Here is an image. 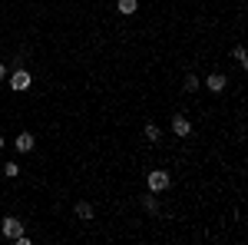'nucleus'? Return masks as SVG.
Returning a JSON list of instances; mask_svg holds the SVG:
<instances>
[{"label":"nucleus","mask_w":248,"mask_h":245,"mask_svg":"<svg viewBox=\"0 0 248 245\" xmlns=\"http://www.w3.org/2000/svg\"><path fill=\"white\" fill-rule=\"evenodd\" d=\"M146 186H149V192H166V189L172 186V179H169V172H166V169H149Z\"/></svg>","instance_id":"nucleus-1"},{"label":"nucleus","mask_w":248,"mask_h":245,"mask_svg":"<svg viewBox=\"0 0 248 245\" xmlns=\"http://www.w3.org/2000/svg\"><path fill=\"white\" fill-rule=\"evenodd\" d=\"M0 232H3L7 239H17V235H23V222H20L17 215H7V219L0 222Z\"/></svg>","instance_id":"nucleus-2"},{"label":"nucleus","mask_w":248,"mask_h":245,"mask_svg":"<svg viewBox=\"0 0 248 245\" xmlns=\"http://www.w3.org/2000/svg\"><path fill=\"white\" fill-rule=\"evenodd\" d=\"M10 90H17V93L30 90V73H27V70H14V76H10Z\"/></svg>","instance_id":"nucleus-3"},{"label":"nucleus","mask_w":248,"mask_h":245,"mask_svg":"<svg viewBox=\"0 0 248 245\" xmlns=\"http://www.w3.org/2000/svg\"><path fill=\"white\" fill-rule=\"evenodd\" d=\"M172 132H175V136H189V132H192V123L182 113H175V116H172Z\"/></svg>","instance_id":"nucleus-4"},{"label":"nucleus","mask_w":248,"mask_h":245,"mask_svg":"<svg viewBox=\"0 0 248 245\" xmlns=\"http://www.w3.org/2000/svg\"><path fill=\"white\" fill-rule=\"evenodd\" d=\"M205 86H209L212 93H222V90L229 86V80H225V73H209V80H205Z\"/></svg>","instance_id":"nucleus-5"},{"label":"nucleus","mask_w":248,"mask_h":245,"mask_svg":"<svg viewBox=\"0 0 248 245\" xmlns=\"http://www.w3.org/2000/svg\"><path fill=\"white\" fill-rule=\"evenodd\" d=\"M33 146H37V143H33L30 132H20V136H17V152H30Z\"/></svg>","instance_id":"nucleus-6"},{"label":"nucleus","mask_w":248,"mask_h":245,"mask_svg":"<svg viewBox=\"0 0 248 245\" xmlns=\"http://www.w3.org/2000/svg\"><path fill=\"white\" fill-rule=\"evenodd\" d=\"M73 212H77V219H83V222H90V219H93V206H90V202H77Z\"/></svg>","instance_id":"nucleus-7"},{"label":"nucleus","mask_w":248,"mask_h":245,"mask_svg":"<svg viewBox=\"0 0 248 245\" xmlns=\"http://www.w3.org/2000/svg\"><path fill=\"white\" fill-rule=\"evenodd\" d=\"M136 7H139V0H119V3H116V10H123L126 17H129V14H136Z\"/></svg>","instance_id":"nucleus-8"},{"label":"nucleus","mask_w":248,"mask_h":245,"mask_svg":"<svg viewBox=\"0 0 248 245\" xmlns=\"http://www.w3.org/2000/svg\"><path fill=\"white\" fill-rule=\"evenodd\" d=\"M159 136H162V130H159L155 123H146V139H149V143H159Z\"/></svg>","instance_id":"nucleus-9"},{"label":"nucleus","mask_w":248,"mask_h":245,"mask_svg":"<svg viewBox=\"0 0 248 245\" xmlns=\"http://www.w3.org/2000/svg\"><path fill=\"white\" fill-rule=\"evenodd\" d=\"M232 57H235V63H238V66H248V53H245V47H235V50H232Z\"/></svg>","instance_id":"nucleus-10"},{"label":"nucleus","mask_w":248,"mask_h":245,"mask_svg":"<svg viewBox=\"0 0 248 245\" xmlns=\"http://www.w3.org/2000/svg\"><path fill=\"white\" fill-rule=\"evenodd\" d=\"M142 209H146L149 215H155V212H159V202H155V196H146V199H142Z\"/></svg>","instance_id":"nucleus-11"},{"label":"nucleus","mask_w":248,"mask_h":245,"mask_svg":"<svg viewBox=\"0 0 248 245\" xmlns=\"http://www.w3.org/2000/svg\"><path fill=\"white\" fill-rule=\"evenodd\" d=\"M182 86H186V93H195V90H199V76H192V73H189Z\"/></svg>","instance_id":"nucleus-12"},{"label":"nucleus","mask_w":248,"mask_h":245,"mask_svg":"<svg viewBox=\"0 0 248 245\" xmlns=\"http://www.w3.org/2000/svg\"><path fill=\"white\" fill-rule=\"evenodd\" d=\"M3 176L17 179V176H20V166H17V163H3Z\"/></svg>","instance_id":"nucleus-13"},{"label":"nucleus","mask_w":248,"mask_h":245,"mask_svg":"<svg viewBox=\"0 0 248 245\" xmlns=\"http://www.w3.org/2000/svg\"><path fill=\"white\" fill-rule=\"evenodd\" d=\"M3 76H7V66H3V63H0V80H3Z\"/></svg>","instance_id":"nucleus-14"},{"label":"nucleus","mask_w":248,"mask_h":245,"mask_svg":"<svg viewBox=\"0 0 248 245\" xmlns=\"http://www.w3.org/2000/svg\"><path fill=\"white\" fill-rule=\"evenodd\" d=\"M3 146H7V143H3V136H0V149H3Z\"/></svg>","instance_id":"nucleus-15"}]
</instances>
